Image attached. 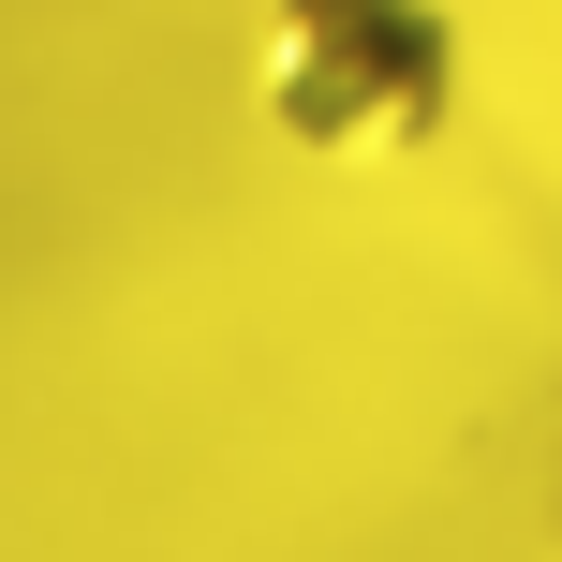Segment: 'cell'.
<instances>
[{
    "label": "cell",
    "mask_w": 562,
    "mask_h": 562,
    "mask_svg": "<svg viewBox=\"0 0 562 562\" xmlns=\"http://www.w3.org/2000/svg\"><path fill=\"white\" fill-rule=\"evenodd\" d=\"M548 562H562V518H548Z\"/></svg>",
    "instance_id": "7a4b0ae2"
},
{
    "label": "cell",
    "mask_w": 562,
    "mask_h": 562,
    "mask_svg": "<svg viewBox=\"0 0 562 562\" xmlns=\"http://www.w3.org/2000/svg\"><path fill=\"white\" fill-rule=\"evenodd\" d=\"M267 119L311 148H415L445 119V15L429 0H281Z\"/></svg>",
    "instance_id": "6da1fadb"
}]
</instances>
